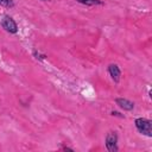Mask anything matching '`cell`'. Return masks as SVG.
Returning <instances> with one entry per match:
<instances>
[{
    "label": "cell",
    "instance_id": "1",
    "mask_svg": "<svg viewBox=\"0 0 152 152\" xmlns=\"http://www.w3.org/2000/svg\"><path fill=\"white\" fill-rule=\"evenodd\" d=\"M134 124H135L137 129H138L141 134H144V135H146V137H152L151 121H150L148 119H145V118H138V119H135Z\"/></svg>",
    "mask_w": 152,
    "mask_h": 152
},
{
    "label": "cell",
    "instance_id": "2",
    "mask_svg": "<svg viewBox=\"0 0 152 152\" xmlns=\"http://www.w3.org/2000/svg\"><path fill=\"white\" fill-rule=\"evenodd\" d=\"M106 147L109 152H116L119 150L118 147V134L116 132H108L107 135H106Z\"/></svg>",
    "mask_w": 152,
    "mask_h": 152
},
{
    "label": "cell",
    "instance_id": "3",
    "mask_svg": "<svg viewBox=\"0 0 152 152\" xmlns=\"http://www.w3.org/2000/svg\"><path fill=\"white\" fill-rule=\"evenodd\" d=\"M1 26L10 33H17L18 32V25L14 21V19L10 15H5L1 20Z\"/></svg>",
    "mask_w": 152,
    "mask_h": 152
},
{
    "label": "cell",
    "instance_id": "4",
    "mask_svg": "<svg viewBox=\"0 0 152 152\" xmlns=\"http://www.w3.org/2000/svg\"><path fill=\"white\" fill-rule=\"evenodd\" d=\"M108 72L112 77V80L115 82V83H119L120 82V78H121V71H120V68L116 65V64H109L108 65Z\"/></svg>",
    "mask_w": 152,
    "mask_h": 152
},
{
    "label": "cell",
    "instance_id": "5",
    "mask_svg": "<svg viewBox=\"0 0 152 152\" xmlns=\"http://www.w3.org/2000/svg\"><path fill=\"white\" fill-rule=\"evenodd\" d=\"M115 103L124 110H132L134 108V103L127 99H122V97H118L115 99Z\"/></svg>",
    "mask_w": 152,
    "mask_h": 152
},
{
    "label": "cell",
    "instance_id": "6",
    "mask_svg": "<svg viewBox=\"0 0 152 152\" xmlns=\"http://www.w3.org/2000/svg\"><path fill=\"white\" fill-rule=\"evenodd\" d=\"M80 4L87 5V6H94V5H102L103 2L101 0H76Z\"/></svg>",
    "mask_w": 152,
    "mask_h": 152
},
{
    "label": "cell",
    "instance_id": "7",
    "mask_svg": "<svg viewBox=\"0 0 152 152\" xmlns=\"http://www.w3.org/2000/svg\"><path fill=\"white\" fill-rule=\"evenodd\" d=\"M0 6L12 8L14 6V2H13V0H0Z\"/></svg>",
    "mask_w": 152,
    "mask_h": 152
},
{
    "label": "cell",
    "instance_id": "8",
    "mask_svg": "<svg viewBox=\"0 0 152 152\" xmlns=\"http://www.w3.org/2000/svg\"><path fill=\"white\" fill-rule=\"evenodd\" d=\"M33 56H34L37 59H45V58H46V55H40V53L37 52L36 50L33 51Z\"/></svg>",
    "mask_w": 152,
    "mask_h": 152
},
{
    "label": "cell",
    "instance_id": "9",
    "mask_svg": "<svg viewBox=\"0 0 152 152\" xmlns=\"http://www.w3.org/2000/svg\"><path fill=\"white\" fill-rule=\"evenodd\" d=\"M110 114H112L113 116H120V118H124V115H121L120 113H118V112H114V110H113V112H112Z\"/></svg>",
    "mask_w": 152,
    "mask_h": 152
},
{
    "label": "cell",
    "instance_id": "10",
    "mask_svg": "<svg viewBox=\"0 0 152 152\" xmlns=\"http://www.w3.org/2000/svg\"><path fill=\"white\" fill-rule=\"evenodd\" d=\"M40 1H50V0H40Z\"/></svg>",
    "mask_w": 152,
    "mask_h": 152
}]
</instances>
